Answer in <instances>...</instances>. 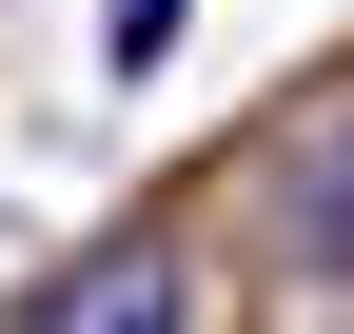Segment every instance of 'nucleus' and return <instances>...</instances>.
Here are the masks:
<instances>
[{
  "mask_svg": "<svg viewBox=\"0 0 354 334\" xmlns=\"http://www.w3.org/2000/svg\"><path fill=\"white\" fill-rule=\"evenodd\" d=\"M0 334H197V295H177V256L158 236H118V256H79V275H39Z\"/></svg>",
  "mask_w": 354,
  "mask_h": 334,
  "instance_id": "f257e3e1",
  "label": "nucleus"
},
{
  "mask_svg": "<svg viewBox=\"0 0 354 334\" xmlns=\"http://www.w3.org/2000/svg\"><path fill=\"white\" fill-rule=\"evenodd\" d=\"M276 217H295V256H315V275H354V118H335V138H295V197H276Z\"/></svg>",
  "mask_w": 354,
  "mask_h": 334,
  "instance_id": "f03ea898",
  "label": "nucleus"
}]
</instances>
